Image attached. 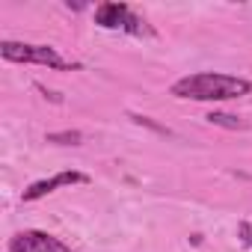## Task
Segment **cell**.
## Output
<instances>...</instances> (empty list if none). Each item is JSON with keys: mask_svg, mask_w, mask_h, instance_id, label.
<instances>
[{"mask_svg": "<svg viewBox=\"0 0 252 252\" xmlns=\"http://www.w3.org/2000/svg\"><path fill=\"white\" fill-rule=\"evenodd\" d=\"M252 83L246 77L234 74H220V71H202V74H187L172 83L175 98H190V101H234L249 95Z\"/></svg>", "mask_w": 252, "mask_h": 252, "instance_id": "1", "label": "cell"}, {"mask_svg": "<svg viewBox=\"0 0 252 252\" xmlns=\"http://www.w3.org/2000/svg\"><path fill=\"white\" fill-rule=\"evenodd\" d=\"M0 57L9 63H33L45 68H71L68 60L57 54V48L48 45H27V42H0Z\"/></svg>", "mask_w": 252, "mask_h": 252, "instance_id": "2", "label": "cell"}, {"mask_svg": "<svg viewBox=\"0 0 252 252\" xmlns=\"http://www.w3.org/2000/svg\"><path fill=\"white\" fill-rule=\"evenodd\" d=\"M95 24H101L107 30H125V33H134V36L149 33V27L128 6H125V3H101L95 9Z\"/></svg>", "mask_w": 252, "mask_h": 252, "instance_id": "3", "label": "cell"}, {"mask_svg": "<svg viewBox=\"0 0 252 252\" xmlns=\"http://www.w3.org/2000/svg\"><path fill=\"white\" fill-rule=\"evenodd\" d=\"M9 252H71V249L48 231H18L9 240Z\"/></svg>", "mask_w": 252, "mask_h": 252, "instance_id": "4", "label": "cell"}, {"mask_svg": "<svg viewBox=\"0 0 252 252\" xmlns=\"http://www.w3.org/2000/svg\"><path fill=\"white\" fill-rule=\"evenodd\" d=\"M71 184H89V175L74 172V169L57 172V175H51V178L33 181V184L21 193V199H24V202H36V199H42V196H48V193H54V190H60V187H71Z\"/></svg>", "mask_w": 252, "mask_h": 252, "instance_id": "5", "label": "cell"}, {"mask_svg": "<svg viewBox=\"0 0 252 252\" xmlns=\"http://www.w3.org/2000/svg\"><path fill=\"white\" fill-rule=\"evenodd\" d=\"M208 122H211V125H220V128H228V131H246V128H249V122H246V119L231 116V113H222V110L208 113Z\"/></svg>", "mask_w": 252, "mask_h": 252, "instance_id": "6", "label": "cell"}, {"mask_svg": "<svg viewBox=\"0 0 252 252\" xmlns=\"http://www.w3.org/2000/svg\"><path fill=\"white\" fill-rule=\"evenodd\" d=\"M48 143H57V146H77V143H83V134H80V131H57V134H48Z\"/></svg>", "mask_w": 252, "mask_h": 252, "instance_id": "7", "label": "cell"}, {"mask_svg": "<svg viewBox=\"0 0 252 252\" xmlns=\"http://www.w3.org/2000/svg\"><path fill=\"white\" fill-rule=\"evenodd\" d=\"M131 119H134V122H140V125H149V128H155L158 134H169L166 128H160V125H155V122H152L149 116H131Z\"/></svg>", "mask_w": 252, "mask_h": 252, "instance_id": "8", "label": "cell"}]
</instances>
